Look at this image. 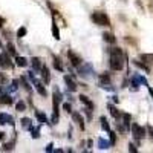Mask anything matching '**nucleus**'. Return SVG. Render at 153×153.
<instances>
[{"label":"nucleus","mask_w":153,"mask_h":153,"mask_svg":"<svg viewBox=\"0 0 153 153\" xmlns=\"http://www.w3.org/2000/svg\"><path fill=\"white\" fill-rule=\"evenodd\" d=\"M6 51H8V54H9V55H12V57H17V54H16V48H14V45H12L11 42L6 45Z\"/></svg>","instance_id":"nucleus-30"},{"label":"nucleus","mask_w":153,"mask_h":153,"mask_svg":"<svg viewBox=\"0 0 153 153\" xmlns=\"http://www.w3.org/2000/svg\"><path fill=\"white\" fill-rule=\"evenodd\" d=\"M31 132H32V138H35V139L40 138V130H38V129H32V127H31Z\"/></svg>","instance_id":"nucleus-36"},{"label":"nucleus","mask_w":153,"mask_h":153,"mask_svg":"<svg viewBox=\"0 0 153 153\" xmlns=\"http://www.w3.org/2000/svg\"><path fill=\"white\" fill-rule=\"evenodd\" d=\"M72 118H74V123H76V126H78L81 130H84V120L81 117V113L80 112H72Z\"/></svg>","instance_id":"nucleus-11"},{"label":"nucleus","mask_w":153,"mask_h":153,"mask_svg":"<svg viewBox=\"0 0 153 153\" xmlns=\"http://www.w3.org/2000/svg\"><path fill=\"white\" fill-rule=\"evenodd\" d=\"M20 83H22V86L25 87V91H28V92H31V86H29L28 80L25 78V76H22V78H20Z\"/></svg>","instance_id":"nucleus-31"},{"label":"nucleus","mask_w":153,"mask_h":153,"mask_svg":"<svg viewBox=\"0 0 153 153\" xmlns=\"http://www.w3.org/2000/svg\"><path fill=\"white\" fill-rule=\"evenodd\" d=\"M0 48H2V42H0Z\"/></svg>","instance_id":"nucleus-44"},{"label":"nucleus","mask_w":153,"mask_h":153,"mask_svg":"<svg viewBox=\"0 0 153 153\" xmlns=\"http://www.w3.org/2000/svg\"><path fill=\"white\" fill-rule=\"evenodd\" d=\"M26 32H28V29L25 28V26H22V28H19V31H17V37H19V38H22V37L26 35Z\"/></svg>","instance_id":"nucleus-32"},{"label":"nucleus","mask_w":153,"mask_h":153,"mask_svg":"<svg viewBox=\"0 0 153 153\" xmlns=\"http://www.w3.org/2000/svg\"><path fill=\"white\" fill-rule=\"evenodd\" d=\"M150 9L153 11V0H152V2H150Z\"/></svg>","instance_id":"nucleus-43"},{"label":"nucleus","mask_w":153,"mask_h":153,"mask_svg":"<svg viewBox=\"0 0 153 153\" xmlns=\"http://www.w3.org/2000/svg\"><path fill=\"white\" fill-rule=\"evenodd\" d=\"M17 89H19V80H14V81L11 83L9 91H11V92H14V91H17Z\"/></svg>","instance_id":"nucleus-34"},{"label":"nucleus","mask_w":153,"mask_h":153,"mask_svg":"<svg viewBox=\"0 0 153 153\" xmlns=\"http://www.w3.org/2000/svg\"><path fill=\"white\" fill-rule=\"evenodd\" d=\"M107 109L110 110V115H112L115 120H120V118H121V115H123V113H121L117 107H115L113 104H107Z\"/></svg>","instance_id":"nucleus-15"},{"label":"nucleus","mask_w":153,"mask_h":153,"mask_svg":"<svg viewBox=\"0 0 153 153\" xmlns=\"http://www.w3.org/2000/svg\"><path fill=\"white\" fill-rule=\"evenodd\" d=\"M109 135H110V144L113 146L115 143H117V133H115V132H112V130H110V132H109Z\"/></svg>","instance_id":"nucleus-35"},{"label":"nucleus","mask_w":153,"mask_h":153,"mask_svg":"<svg viewBox=\"0 0 153 153\" xmlns=\"http://www.w3.org/2000/svg\"><path fill=\"white\" fill-rule=\"evenodd\" d=\"M28 74H29V78H31V81H32V84H34V87H35V91L38 92V95L46 97V95H48V91H46V87H45V83L40 81V80H37L35 76H34V72H32V71L28 72Z\"/></svg>","instance_id":"nucleus-4"},{"label":"nucleus","mask_w":153,"mask_h":153,"mask_svg":"<svg viewBox=\"0 0 153 153\" xmlns=\"http://www.w3.org/2000/svg\"><path fill=\"white\" fill-rule=\"evenodd\" d=\"M16 63H17V66H20V68H25V66H26L28 65V60L26 58H25V57H16Z\"/></svg>","instance_id":"nucleus-27"},{"label":"nucleus","mask_w":153,"mask_h":153,"mask_svg":"<svg viewBox=\"0 0 153 153\" xmlns=\"http://www.w3.org/2000/svg\"><path fill=\"white\" fill-rule=\"evenodd\" d=\"M16 109H17L19 112H23V110H26V104H25L23 101H19V103L16 104Z\"/></svg>","instance_id":"nucleus-33"},{"label":"nucleus","mask_w":153,"mask_h":153,"mask_svg":"<svg viewBox=\"0 0 153 153\" xmlns=\"http://www.w3.org/2000/svg\"><path fill=\"white\" fill-rule=\"evenodd\" d=\"M6 91H9V80L6 74H0V94H6Z\"/></svg>","instance_id":"nucleus-8"},{"label":"nucleus","mask_w":153,"mask_h":153,"mask_svg":"<svg viewBox=\"0 0 153 153\" xmlns=\"http://www.w3.org/2000/svg\"><path fill=\"white\" fill-rule=\"evenodd\" d=\"M52 63H54V68L57 69V71H60V72H63V69H65V68H63V63H61V60L57 57V55H52Z\"/></svg>","instance_id":"nucleus-20"},{"label":"nucleus","mask_w":153,"mask_h":153,"mask_svg":"<svg viewBox=\"0 0 153 153\" xmlns=\"http://www.w3.org/2000/svg\"><path fill=\"white\" fill-rule=\"evenodd\" d=\"M109 83H110V75L107 72L101 74L100 75V84H109Z\"/></svg>","instance_id":"nucleus-24"},{"label":"nucleus","mask_w":153,"mask_h":153,"mask_svg":"<svg viewBox=\"0 0 153 153\" xmlns=\"http://www.w3.org/2000/svg\"><path fill=\"white\" fill-rule=\"evenodd\" d=\"M35 117H37V120H38V123L40 124H51V121H49V118L46 117L45 113H42V112H35Z\"/></svg>","instance_id":"nucleus-18"},{"label":"nucleus","mask_w":153,"mask_h":153,"mask_svg":"<svg viewBox=\"0 0 153 153\" xmlns=\"http://www.w3.org/2000/svg\"><path fill=\"white\" fill-rule=\"evenodd\" d=\"M103 38H104V42H107V43H115V42H117V38H115L113 34H110V32H104Z\"/></svg>","instance_id":"nucleus-25"},{"label":"nucleus","mask_w":153,"mask_h":153,"mask_svg":"<svg viewBox=\"0 0 153 153\" xmlns=\"http://www.w3.org/2000/svg\"><path fill=\"white\" fill-rule=\"evenodd\" d=\"M147 130H149V135L153 138V129H152V127H147Z\"/></svg>","instance_id":"nucleus-41"},{"label":"nucleus","mask_w":153,"mask_h":153,"mask_svg":"<svg viewBox=\"0 0 153 153\" xmlns=\"http://www.w3.org/2000/svg\"><path fill=\"white\" fill-rule=\"evenodd\" d=\"M68 57H69V60H71V65L75 66V68H78L81 63H83L81 57H80V55H76L75 52H72V51H68Z\"/></svg>","instance_id":"nucleus-9"},{"label":"nucleus","mask_w":153,"mask_h":153,"mask_svg":"<svg viewBox=\"0 0 153 153\" xmlns=\"http://www.w3.org/2000/svg\"><path fill=\"white\" fill-rule=\"evenodd\" d=\"M20 123H22V129H25V130H26V129H31V127H32V126H31L32 121H31L29 118H22Z\"/></svg>","instance_id":"nucleus-28"},{"label":"nucleus","mask_w":153,"mask_h":153,"mask_svg":"<svg viewBox=\"0 0 153 153\" xmlns=\"http://www.w3.org/2000/svg\"><path fill=\"white\" fill-rule=\"evenodd\" d=\"M91 19L95 25H98V26H110V19H109V16L106 14V12L95 11V12H92Z\"/></svg>","instance_id":"nucleus-3"},{"label":"nucleus","mask_w":153,"mask_h":153,"mask_svg":"<svg viewBox=\"0 0 153 153\" xmlns=\"http://www.w3.org/2000/svg\"><path fill=\"white\" fill-rule=\"evenodd\" d=\"M78 98H80L81 103L86 106V113H87V117L91 118V117H92V110H94V107H95L94 103H92V101L89 100V97H86V95H80Z\"/></svg>","instance_id":"nucleus-6"},{"label":"nucleus","mask_w":153,"mask_h":153,"mask_svg":"<svg viewBox=\"0 0 153 153\" xmlns=\"http://www.w3.org/2000/svg\"><path fill=\"white\" fill-rule=\"evenodd\" d=\"M129 152H133V153H136V152H138V149H136L133 144H129Z\"/></svg>","instance_id":"nucleus-38"},{"label":"nucleus","mask_w":153,"mask_h":153,"mask_svg":"<svg viewBox=\"0 0 153 153\" xmlns=\"http://www.w3.org/2000/svg\"><path fill=\"white\" fill-rule=\"evenodd\" d=\"M65 83H66V86H68V89H69L71 92H75V91H76V87H78V86H76V83L71 78L69 75L65 76Z\"/></svg>","instance_id":"nucleus-14"},{"label":"nucleus","mask_w":153,"mask_h":153,"mask_svg":"<svg viewBox=\"0 0 153 153\" xmlns=\"http://www.w3.org/2000/svg\"><path fill=\"white\" fill-rule=\"evenodd\" d=\"M3 26H5V19L0 17V28H3Z\"/></svg>","instance_id":"nucleus-39"},{"label":"nucleus","mask_w":153,"mask_h":153,"mask_svg":"<svg viewBox=\"0 0 153 153\" xmlns=\"http://www.w3.org/2000/svg\"><path fill=\"white\" fill-rule=\"evenodd\" d=\"M133 65H135V66H138L139 69L146 71V72H150V66H147L146 63H143L141 60H135V61H133Z\"/></svg>","instance_id":"nucleus-22"},{"label":"nucleus","mask_w":153,"mask_h":153,"mask_svg":"<svg viewBox=\"0 0 153 153\" xmlns=\"http://www.w3.org/2000/svg\"><path fill=\"white\" fill-rule=\"evenodd\" d=\"M61 92L58 89H54V94H52V103H54V112H52V118H51V124H57L60 121V115H58V104L61 101Z\"/></svg>","instance_id":"nucleus-2"},{"label":"nucleus","mask_w":153,"mask_h":153,"mask_svg":"<svg viewBox=\"0 0 153 153\" xmlns=\"http://www.w3.org/2000/svg\"><path fill=\"white\" fill-rule=\"evenodd\" d=\"M3 138H5V132H0V141H2Z\"/></svg>","instance_id":"nucleus-42"},{"label":"nucleus","mask_w":153,"mask_h":153,"mask_svg":"<svg viewBox=\"0 0 153 153\" xmlns=\"http://www.w3.org/2000/svg\"><path fill=\"white\" fill-rule=\"evenodd\" d=\"M78 74L80 76H83V78H87V76H91L94 74V69L91 65H87V63H83V66L80 65L78 66Z\"/></svg>","instance_id":"nucleus-7"},{"label":"nucleus","mask_w":153,"mask_h":153,"mask_svg":"<svg viewBox=\"0 0 153 153\" xmlns=\"http://www.w3.org/2000/svg\"><path fill=\"white\" fill-rule=\"evenodd\" d=\"M14 101H12V98H11V95H8V94H2L0 95V104H5V106H11Z\"/></svg>","instance_id":"nucleus-16"},{"label":"nucleus","mask_w":153,"mask_h":153,"mask_svg":"<svg viewBox=\"0 0 153 153\" xmlns=\"http://www.w3.org/2000/svg\"><path fill=\"white\" fill-rule=\"evenodd\" d=\"M100 121H101V127H103V130L110 132V126H109V123H107L106 117H101V118H100Z\"/></svg>","instance_id":"nucleus-29"},{"label":"nucleus","mask_w":153,"mask_h":153,"mask_svg":"<svg viewBox=\"0 0 153 153\" xmlns=\"http://www.w3.org/2000/svg\"><path fill=\"white\" fill-rule=\"evenodd\" d=\"M110 68L113 71H121L124 68V54L120 48L110 49Z\"/></svg>","instance_id":"nucleus-1"},{"label":"nucleus","mask_w":153,"mask_h":153,"mask_svg":"<svg viewBox=\"0 0 153 153\" xmlns=\"http://www.w3.org/2000/svg\"><path fill=\"white\" fill-rule=\"evenodd\" d=\"M14 144H16V139H12V141H9V143L3 144V147H2V152H11L12 149H14Z\"/></svg>","instance_id":"nucleus-26"},{"label":"nucleus","mask_w":153,"mask_h":153,"mask_svg":"<svg viewBox=\"0 0 153 153\" xmlns=\"http://www.w3.org/2000/svg\"><path fill=\"white\" fill-rule=\"evenodd\" d=\"M139 60H141L143 63H146L147 66H153V54H141L139 55Z\"/></svg>","instance_id":"nucleus-13"},{"label":"nucleus","mask_w":153,"mask_h":153,"mask_svg":"<svg viewBox=\"0 0 153 153\" xmlns=\"http://www.w3.org/2000/svg\"><path fill=\"white\" fill-rule=\"evenodd\" d=\"M52 35L55 40H60V29H58V25H57L55 19L52 20Z\"/></svg>","instance_id":"nucleus-21"},{"label":"nucleus","mask_w":153,"mask_h":153,"mask_svg":"<svg viewBox=\"0 0 153 153\" xmlns=\"http://www.w3.org/2000/svg\"><path fill=\"white\" fill-rule=\"evenodd\" d=\"M110 146H112V144H110L109 141H106L104 138H100V139H98V147H100L101 150H106V149H109Z\"/></svg>","instance_id":"nucleus-23"},{"label":"nucleus","mask_w":153,"mask_h":153,"mask_svg":"<svg viewBox=\"0 0 153 153\" xmlns=\"http://www.w3.org/2000/svg\"><path fill=\"white\" fill-rule=\"evenodd\" d=\"M0 66L3 69L11 68V60H9V55L6 52H0Z\"/></svg>","instance_id":"nucleus-10"},{"label":"nucleus","mask_w":153,"mask_h":153,"mask_svg":"<svg viewBox=\"0 0 153 153\" xmlns=\"http://www.w3.org/2000/svg\"><path fill=\"white\" fill-rule=\"evenodd\" d=\"M42 78H43V83H49L51 81V74H49V69H48V66H42Z\"/></svg>","instance_id":"nucleus-17"},{"label":"nucleus","mask_w":153,"mask_h":153,"mask_svg":"<svg viewBox=\"0 0 153 153\" xmlns=\"http://www.w3.org/2000/svg\"><path fill=\"white\" fill-rule=\"evenodd\" d=\"M63 109L71 113V112H72V106H71V103H65V104H63Z\"/></svg>","instance_id":"nucleus-37"},{"label":"nucleus","mask_w":153,"mask_h":153,"mask_svg":"<svg viewBox=\"0 0 153 153\" xmlns=\"http://www.w3.org/2000/svg\"><path fill=\"white\" fill-rule=\"evenodd\" d=\"M0 124H9V126H14V118L8 113H0Z\"/></svg>","instance_id":"nucleus-12"},{"label":"nucleus","mask_w":153,"mask_h":153,"mask_svg":"<svg viewBox=\"0 0 153 153\" xmlns=\"http://www.w3.org/2000/svg\"><path fill=\"white\" fill-rule=\"evenodd\" d=\"M130 129H132V135H133V138L135 139H143L144 136H146V129L144 127H141L139 124H136V123H132V126H130Z\"/></svg>","instance_id":"nucleus-5"},{"label":"nucleus","mask_w":153,"mask_h":153,"mask_svg":"<svg viewBox=\"0 0 153 153\" xmlns=\"http://www.w3.org/2000/svg\"><path fill=\"white\" fill-rule=\"evenodd\" d=\"M31 63H32V68H34V71H42V60L38 58V57H32V60H31Z\"/></svg>","instance_id":"nucleus-19"},{"label":"nucleus","mask_w":153,"mask_h":153,"mask_svg":"<svg viewBox=\"0 0 153 153\" xmlns=\"http://www.w3.org/2000/svg\"><path fill=\"white\" fill-rule=\"evenodd\" d=\"M52 147H54L52 144H48V147H46L45 150H46V152H52Z\"/></svg>","instance_id":"nucleus-40"}]
</instances>
